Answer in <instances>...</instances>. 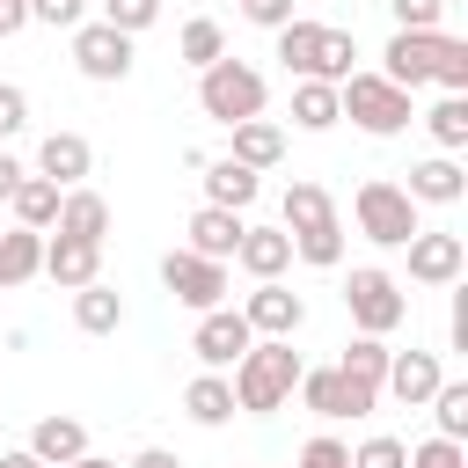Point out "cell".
<instances>
[{
	"mask_svg": "<svg viewBox=\"0 0 468 468\" xmlns=\"http://www.w3.org/2000/svg\"><path fill=\"white\" fill-rule=\"evenodd\" d=\"M431 417H439V439H468V380H439Z\"/></svg>",
	"mask_w": 468,
	"mask_h": 468,
	"instance_id": "obj_34",
	"label": "cell"
},
{
	"mask_svg": "<svg viewBox=\"0 0 468 468\" xmlns=\"http://www.w3.org/2000/svg\"><path fill=\"white\" fill-rule=\"evenodd\" d=\"M234 263H241L249 278H278V271L292 263V234H285V227H241Z\"/></svg>",
	"mask_w": 468,
	"mask_h": 468,
	"instance_id": "obj_18",
	"label": "cell"
},
{
	"mask_svg": "<svg viewBox=\"0 0 468 468\" xmlns=\"http://www.w3.org/2000/svg\"><path fill=\"white\" fill-rule=\"evenodd\" d=\"M73 322H80L88 336H110V329L124 322V300H117V285H102V278H88V285L73 292Z\"/></svg>",
	"mask_w": 468,
	"mask_h": 468,
	"instance_id": "obj_26",
	"label": "cell"
},
{
	"mask_svg": "<svg viewBox=\"0 0 468 468\" xmlns=\"http://www.w3.org/2000/svg\"><path fill=\"white\" fill-rule=\"evenodd\" d=\"M234 241H241V212H227V205H197L190 212V249L197 256H234Z\"/></svg>",
	"mask_w": 468,
	"mask_h": 468,
	"instance_id": "obj_23",
	"label": "cell"
},
{
	"mask_svg": "<svg viewBox=\"0 0 468 468\" xmlns=\"http://www.w3.org/2000/svg\"><path fill=\"white\" fill-rule=\"evenodd\" d=\"M380 58H388L380 73H388L395 88L439 80L446 95H468V44H461V37H439V29H395Z\"/></svg>",
	"mask_w": 468,
	"mask_h": 468,
	"instance_id": "obj_1",
	"label": "cell"
},
{
	"mask_svg": "<svg viewBox=\"0 0 468 468\" xmlns=\"http://www.w3.org/2000/svg\"><path fill=\"white\" fill-rule=\"evenodd\" d=\"M37 271H44V234H37V227H7V234H0V292L29 285Z\"/></svg>",
	"mask_w": 468,
	"mask_h": 468,
	"instance_id": "obj_22",
	"label": "cell"
},
{
	"mask_svg": "<svg viewBox=\"0 0 468 468\" xmlns=\"http://www.w3.org/2000/svg\"><path fill=\"white\" fill-rule=\"evenodd\" d=\"M227 132H234V161H241V168L263 176V168L285 161V132H278L271 117H241V124H227Z\"/></svg>",
	"mask_w": 468,
	"mask_h": 468,
	"instance_id": "obj_21",
	"label": "cell"
},
{
	"mask_svg": "<svg viewBox=\"0 0 468 468\" xmlns=\"http://www.w3.org/2000/svg\"><path fill=\"white\" fill-rule=\"evenodd\" d=\"M351 212H358V234H366V241H380V249H402V241L417 234V197H410L402 183H388V176L358 183Z\"/></svg>",
	"mask_w": 468,
	"mask_h": 468,
	"instance_id": "obj_6",
	"label": "cell"
},
{
	"mask_svg": "<svg viewBox=\"0 0 468 468\" xmlns=\"http://www.w3.org/2000/svg\"><path fill=\"white\" fill-rule=\"evenodd\" d=\"M183 410H190L197 424H227V417H234V380H227V373H197V380L183 388Z\"/></svg>",
	"mask_w": 468,
	"mask_h": 468,
	"instance_id": "obj_28",
	"label": "cell"
},
{
	"mask_svg": "<svg viewBox=\"0 0 468 468\" xmlns=\"http://www.w3.org/2000/svg\"><path fill=\"white\" fill-rule=\"evenodd\" d=\"M410 468H468V453H461V439H424L410 453Z\"/></svg>",
	"mask_w": 468,
	"mask_h": 468,
	"instance_id": "obj_39",
	"label": "cell"
},
{
	"mask_svg": "<svg viewBox=\"0 0 468 468\" xmlns=\"http://www.w3.org/2000/svg\"><path fill=\"white\" fill-rule=\"evenodd\" d=\"M292 388H300V402H307L314 417H366V410L380 402V395H373V388H358L344 366H314V373L300 366V380H292Z\"/></svg>",
	"mask_w": 468,
	"mask_h": 468,
	"instance_id": "obj_9",
	"label": "cell"
},
{
	"mask_svg": "<svg viewBox=\"0 0 468 468\" xmlns=\"http://www.w3.org/2000/svg\"><path fill=\"white\" fill-rule=\"evenodd\" d=\"M329 219H336V205H329L322 183H292L285 190V234H307V227H329Z\"/></svg>",
	"mask_w": 468,
	"mask_h": 468,
	"instance_id": "obj_29",
	"label": "cell"
},
{
	"mask_svg": "<svg viewBox=\"0 0 468 468\" xmlns=\"http://www.w3.org/2000/svg\"><path fill=\"white\" fill-rule=\"evenodd\" d=\"M29 22H51V29H73V22H88V0H29Z\"/></svg>",
	"mask_w": 468,
	"mask_h": 468,
	"instance_id": "obj_38",
	"label": "cell"
},
{
	"mask_svg": "<svg viewBox=\"0 0 468 468\" xmlns=\"http://www.w3.org/2000/svg\"><path fill=\"white\" fill-rule=\"evenodd\" d=\"M344 307H351L358 336H388V329H402V314H410L402 285H395L388 271H373V263H358V271L344 278Z\"/></svg>",
	"mask_w": 468,
	"mask_h": 468,
	"instance_id": "obj_7",
	"label": "cell"
},
{
	"mask_svg": "<svg viewBox=\"0 0 468 468\" xmlns=\"http://www.w3.org/2000/svg\"><path fill=\"white\" fill-rule=\"evenodd\" d=\"M154 15H161V0H102V22H110V29H124V37H139Z\"/></svg>",
	"mask_w": 468,
	"mask_h": 468,
	"instance_id": "obj_35",
	"label": "cell"
},
{
	"mask_svg": "<svg viewBox=\"0 0 468 468\" xmlns=\"http://www.w3.org/2000/svg\"><path fill=\"white\" fill-rule=\"evenodd\" d=\"M0 468H44V461H37L29 446H15V453H0Z\"/></svg>",
	"mask_w": 468,
	"mask_h": 468,
	"instance_id": "obj_47",
	"label": "cell"
},
{
	"mask_svg": "<svg viewBox=\"0 0 468 468\" xmlns=\"http://www.w3.org/2000/svg\"><path fill=\"white\" fill-rule=\"evenodd\" d=\"M66 468H117V461H102V453H80V461H66Z\"/></svg>",
	"mask_w": 468,
	"mask_h": 468,
	"instance_id": "obj_48",
	"label": "cell"
},
{
	"mask_svg": "<svg viewBox=\"0 0 468 468\" xmlns=\"http://www.w3.org/2000/svg\"><path fill=\"white\" fill-rule=\"evenodd\" d=\"M417 205H461L468 197V176H461V161L453 154H431V161H417L410 168V183H402Z\"/></svg>",
	"mask_w": 468,
	"mask_h": 468,
	"instance_id": "obj_17",
	"label": "cell"
},
{
	"mask_svg": "<svg viewBox=\"0 0 468 468\" xmlns=\"http://www.w3.org/2000/svg\"><path fill=\"white\" fill-rule=\"evenodd\" d=\"M58 197H66V190H58L51 176H22V183H15V197H7V205H15V227H37V234H51V219H58Z\"/></svg>",
	"mask_w": 468,
	"mask_h": 468,
	"instance_id": "obj_24",
	"label": "cell"
},
{
	"mask_svg": "<svg viewBox=\"0 0 468 468\" xmlns=\"http://www.w3.org/2000/svg\"><path fill=\"white\" fill-rule=\"evenodd\" d=\"M176 51H183V58H190V66L205 73L212 58H227V29H219L212 15H197V22H183V37H176Z\"/></svg>",
	"mask_w": 468,
	"mask_h": 468,
	"instance_id": "obj_31",
	"label": "cell"
},
{
	"mask_svg": "<svg viewBox=\"0 0 468 468\" xmlns=\"http://www.w3.org/2000/svg\"><path fill=\"white\" fill-rule=\"evenodd\" d=\"M336 366H344L358 388H373V395H380V380H388V344H380V336H351Z\"/></svg>",
	"mask_w": 468,
	"mask_h": 468,
	"instance_id": "obj_30",
	"label": "cell"
},
{
	"mask_svg": "<svg viewBox=\"0 0 468 468\" xmlns=\"http://www.w3.org/2000/svg\"><path fill=\"white\" fill-rule=\"evenodd\" d=\"M22 176H29V168H22V161H15V154H7V146H0V205H7V197H15V183H22Z\"/></svg>",
	"mask_w": 468,
	"mask_h": 468,
	"instance_id": "obj_44",
	"label": "cell"
},
{
	"mask_svg": "<svg viewBox=\"0 0 468 468\" xmlns=\"http://www.w3.org/2000/svg\"><path fill=\"white\" fill-rule=\"evenodd\" d=\"M256 344V329L241 322V307H205L197 314V336H190V351L205 358V373H227L241 351Z\"/></svg>",
	"mask_w": 468,
	"mask_h": 468,
	"instance_id": "obj_11",
	"label": "cell"
},
{
	"mask_svg": "<svg viewBox=\"0 0 468 468\" xmlns=\"http://www.w3.org/2000/svg\"><path fill=\"white\" fill-rule=\"evenodd\" d=\"M124 468H183V461H176V453H168V446H146V453H132V461H124Z\"/></svg>",
	"mask_w": 468,
	"mask_h": 468,
	"instance_id": "obj_46",
	"label": "cell"
},
{
	"mask_svg": "<svg viewBox=\"0 0 468 468\" xmlns=\"http://www.w3.org/2000/svg\"><path fill=\"white\" fill-rule=\"evenodd\" d=\"M300 468H351V446L344 439H307L300 446Z\"/></svg>",
	"mask_w": 468,
	"mask_h": 468,
	"instance_id": "obj_40",
	"label": "cell"
},
{
	"mask_svg": "<svg viewBox=\"0 0 468 468\" xmlns=\"http://www.w3.org/2000/svg\"><path fill=\"white\" fill-rule=\"evenodd\" d=\"M29 22V0H0V37H15Z\"/></svg>",
	"mask_w": 468,
	"mask_h": 468,
	"instance_id": "obj_45",
	"label": "cell"
},
{
	"mask_svg": "<svg viewBox=\"0 0 468 468\" xmlns=\"http://www.w3.org/2000/svg\"><path fill=\"white\" fill-rule=\"evenodd\" d=\"M51 227H58V234H80V241H102V234H110V205L73 183V190L58 197V219H51Z\"/></svg>",
	"mask_w": 468,
	"mask_h": 468,
	"instance_id": "obj_25",
	"label": "cell"
},
{
	"mask_svg": "<svg viewBox=\"0 0 468 468\" xmlns=\"http://www.w3.org/2000/svg\"><path fill=\"white\" fill-rule=\"evenodd\" d=\"M241 15H249L256 29H285V22H292V0H241Z\"/></svg>",
	"mask_w": 468,
	"mask_h": 468,
	"instance_id": "obj_42",
	"label": "cell"
},
{
	"mask_svg": "<svg viewBox=\"0 0 468 468\" xmlns=\"http://www.w3.org/2000/svg\"><path fill=\"white\" fill-rule=\"evenodd\" d=\"M292 256H300V263H314V271H336V263H344V227L329 219V227L292 234Z\"/></svg>",
	"mask_w": 468,
	"mask_h": 468,
	"instance_id": "obj_33",
	"label": "cell"
},
{
	"mask_svg": "<svg viewBox=\"0 0 468 468\" xmlns=\"http://www.w3.org/2000/svg\"><path fill=\"white\" fill-rule=\"evenodd\" d=\"M88 168H95V146H88L80 132H51V139L37 146V176H51L58 190H73Z\"/></svg>",
	"mask_w": 468,
	"mask_h": 468,
	"instance_id": "obj_16",
	"label": "cell"
},
{
	"mask_svg": "<svg viewBox=\"0 0 468 468\" xmlns=\"http://www.w3.org/2000/svg\"><path fill=\"white\" fill-rule=\"evenodd\" d=\"M73 66L88 80H124L132 73V37L110 22H73Z\"/></svg>",
	"mask_w": 468,
	"mask_h": 468,
	"instance_id": "obj_10",
	"label": "cell"
},
{
	"mask_svg": "<svg viewBox=\"0 0 468 468\" xmlns=\"http://www.w3.org/2000/svg\"><path fill=\"white\" fill-rule=\"evenodd\" d=\"M29 453H37L44 468H66V461H80V453H88V431H80V417H37V424H29Z\"/></svg>",
	"mask_w": 468,
	"mask_h": 468,
	"instance_id": "obj_20",
	"label": "cell"
},
{
	"mask_svg": "<svg viewBox=\"0 0 468 468\" xmlns=\"http://www.w3.org/2000/svg\"><path fill=\"white\" fill-rule=\"evenodd\" d=\"M278 58H285V73L292 80H344L351 73V29H336V22H285L278 29Z\"/></svg>",
	"mask_w": 468,
	"mask_h": 468,
	"instance_id": "obj_3",
	"label": "cell"
},
{
	"mask_svg": "<svg viewBox=\"0 0 468 468\" xmlns=\"http://www.w3.org/2000/svg\"><path fill=\"white\" fill-rule=\"evenodd\" d=\"M336 110H344L358 132H373V139H395V132L417 124L410 88H395L388 73H344V80H336Z\"/></svg>",
	"mask_w": 468,
	"mask_h": 468,
	"instance_id": "obj_4",
	"label": "cell"
},
{
	"mask_svg": "<svg viewBox=\"0 0 468 468\" xmlns=\"http://www.w3.org/2000/svg\"><path fill=\"white\" fill-rule=\"evenodd\" d=\"M424 124H431V139H439L446 154H461V146H468V95H439V102L424 110Z\"/></svg>",
	"mask_w": 468,
	"mask_h": 468,
	"instance_id": "obj_32",
	"label": "cell"
},
{
	"mask_svg": "<svg viewBox=\"0 0 468 468\" xmlns=\"http://www.w3.org/2000/svg\"><path fill=\"white\" fill-rule=\"evenodd\" d=\"M446 373H439V358L431 351H388V395L402 402V410H417V402H431V388H439Z\"/></svg>",
	"mask_w": 468,
	"mask_h": 468,
	"instance_id": "obj_15",
	"label": "cell"
},
{
	"mask_svg": "<svg viewBox=\"0 0 468 468\" xmlns=\"http://www.w3.org/2000/svg\"><path fill=\"white\" fill-rule=\"evenodd\" d=\"M22 124H29V95H22L15 80H0V139H15Z\"/></svg>",
	"mask_w": 468,
	"mask_h": 468,
	"instance_id": "obj_41",
	"label": "cell"
},
{
	"mask_svg": "<svg viewBox=\"0 0 468 468\" xmlns=\"http://www.w3.org/2000/svg\"><path fill=\"white\" fill-rule=\"evenodd\" d=\"M402 249H410V278H417V285H453V278L468 271V241H461V234H431V227H417Z\"/></svg>",
	"mask_w": 468,
	"mask_h": 468,
	"instance_id": "obj_12",
	"label": "cell"
},
{
	"mask_svg": "<svg viewBox=\"0 0 468 468\" xmlns=\"http://www.w3.org/2000/svg\"><path fill=\"white\" fill-rule=\"evenodd\" d=\"M388 7H395V29H439V15L453 0H388Z\"/></svg>",
	"mask_w": 468,
	"mask_h": 468,
	"instance_id": "obj_36",
	"label": "cell"
},
{
	"mask_svg": "<svg viewBox=\"0 0 468 468\" xmlns=\"http://www.w3.org/2000/svg\"><path fill=\"white\" fill-rule=\"evenodd\" d=\"M453 351H468V285L453 278Z\"/></svg>",
	"mask_w": 468,
	"mask_h": 468,
	"instance_id": "obj_43",
	"label": "cell"
},
{
	"mask_svg": "<svg viewBox=\"0 0 468 468\" xmlns=\"http://www.w3.org/2000/svg\"><path fill=\"white\" fill-rule=\"evenodd\" d=\"M256 168H241L234 154H219V161H205V205H227V212H249L256 205Z\"/></svg>",
	"mask_w": 468,
	"mask_h": 468,
	"instance_id": "obj_19",
	"label": "cell"
},
{
	"mask_svg": "<svg viewBox=\"0 0 468 468\" xmlns=\"http://www.w3.org/2000/svg\"><path fill=\"white\" fill-rule=\"evenodd\" d=\"M263 73L249 66V58H212L205 66V80H197V110L212 117V124H241V117H263Z\"/></svg>",
	"mask_w": 468,
	"mask_h": 468,
	"instance_id": "obj_5",
	"label": "cell"
},
{
	"mask_svg": "<svg viewBox=\"0 0 468 468\" xmlns=\"http://www.w3.org/2000/svg\"><path fill=\"white\" fill-rule=\"evenodd\" d=\"M44 278L80 292L88 278H102V241H80V234H51L44 241Z\"/></svg>",
	"mask_w": 468,
	"mask_h": 468,
	"instance_id": "obj_14",
	"label": "cell"
},
{
	"mask_svg": "<svg viewBox=\"0 0 468 468\" xmlns=\"http://www.w3.org/2000/svg\"><path fill=\"white\" fill-rule=\"evenodd\" d=\"M351 468H410V446H402V439H366V446L351 453Z\"/></svg>",
	"mask_w": 468,
	"mask_h": 468,
	"instance_id": "obj_37",
	"label": "cell"
},
{
	"mask_svg": "<svg viewBox=\"0 0 468 468\" xmlns=\"http://www.w3.org/2000/svg\"><path fill=\"white\" fill-rule=\"evenodd\" d=\"M344 110H336V80H292V124L300 132H329Z\"/></svg>",
	"mask_w": 468,
	"mask_h": 468,
	"instance_id": "obj_27",
	"label": "cell"
},
{
	"mask_svg": "<svg viewBox=\"0 0 468 468\" xmlns=\"http://www.w3.org/2000/svg\"><path fill=\"white\" fill-rule=\"evenodd\" d=\"M292 380H300V351H292V336H256V344L234 358V410L271 417V410L292 402Z\"/></svg>",
	"mask_w": 468,
	"mask_h": 468,
	"instance_id": "obj_2",
	"label": "cell"
},
{
	"mask_svg": "<svg viewBox=\"0 0 468 468\" xmlns=\"http://www.w3.org/2000/svg\"><path fill=\"white\" fill-rule=\"evenodd\" d=\"M241 322H249L256 336H292V329L307 322V300H300V292H285L278 278H256V292L241 300Z\"/></svg>",
	"mask_w": 468,
	"mask_h": 468,
	"instance_id": "obj_13",
	"label": "cell"
},
{
	"mask_svg": "<svg viewBox=\"0 0 468 468\" xmlns=\"http://www.w3.org/2000/svg\"><path fill=\"white\" fill-rule=\"evenodd\" d=\"M161 285H168L183 307L205 314V307L227 300V263H219V256H197V249H168V256H161Z\"/></svg>",
	"mask_w": 468,
	"mask_h": 468,
	"instance_id": "obj_8",
	"label": "cell"
}]
</instances>
